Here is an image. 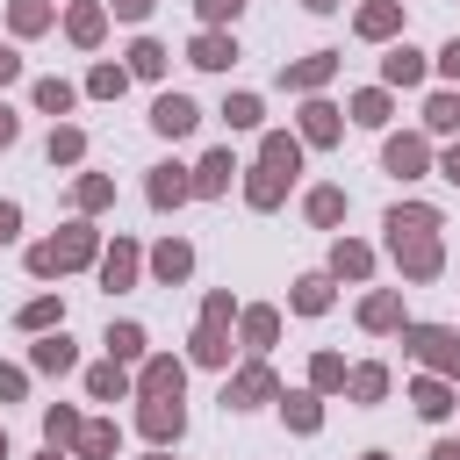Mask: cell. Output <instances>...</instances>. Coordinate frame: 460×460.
Instances as JSON below:
<instances>
[{"label":"cell","instance_id":"cell-49","mask_svg":"<svg viewBox=\"0 0 460 460\" xmlns=\"http://www.w3.org/2000/svg\"><path fill=\"white\" fill-rule=\"evenodd\" d=\"M14 237H22V208H14V201H0V244H14Z\"/></svg>","mask_w":460,"mask_h":460},{"label":"cell","instance_id":"cell-58","mask_svg":"<svg viewBox=\"0 0 460 460\" xmlns=\"http://www.w3.org/2000/svg\"><path fill=\"white\" fill-rule=\"evenodd\" d=\"M309 7H316V14H323V7H338V0H309Z\"/></svg>","mask_w":460,"mask_h":460},{"label":"cell","instance_id":"cell-3","mask_svg":"<svg viewBox=\"0 0 460 460\" xmlns=\"http://www.w3.org/2000/svg\"><path fill=\"white\" fill-rule=\"evenodd\" d=\"M137 431H144L151 446H180V431H187V410H180V395H144V410H137Z\"/></svg>","mask_w":460,"mask_h":460},{"label":"cell","instance_id":"cell-12","mask_svg":"<svg viewBox=\"0 0 460 460\" xmlns=\"http://www.w3.org/2000/svg\"><path fill=\"white\" fill-rule=\"evenodd\" d=\"M288 180H295V172H280V165H266V158H259V165H252V180H244V201H252V208H280Z\"/></svg>","mask_w":460,"mask_h":460},{"label":"cell","instance_id":"cell-10","mask_svg":"<svg viewBox=\"0 0 460 460\" xmlns=\"http://www.w3.org/2000/svg\"><path fill=\"white\" fill-rule=\"evenodd\" d=\"M180 388H187V367H180V359H165V352L144 359V374H137V402H144V395H180Z\"/></svg>","mask_w":460,"mask_h":460},{"label":"cell","instance_id":"cell-54","mask_svg":"<svg viewBox=\"0 0 460 460\" xmlns=\"http://www.w3.org/2000/svg\"><path fill=\"white\" fill-rule=\"evenodd\" d=\"M7 79H22V58H14L7 43H0V86H7Z\"/></svg>","mask_w":460,"mask_h":460},{"label":"cell","instance_id":"cell-40","mask_svg":"<svg viewBox=\"0 0 460 460\" xmlns=\"http://www.w3.org/2000/svg\"><path fill=\"white\" fill-rule=\"evenodd\" d=\"M79 158H86V137H79L72 122H58V129H50V165H79Z\"/></svg>","mask_w":460,"mask_h":460},{"label":"cell","instance_id":"cell-43","mask_svg":"<svg viewBox=\"0 0 460 460\" xmlns=\"http://www.w3.org/2000/svg\"><path fill=\"white\" fill-rule=\"evenodd\" d=\"M108 359H144V331L137 323H108Z\"/></svg>","mask_w":460,"mask_h":460},{"label":"cell","instance_id":"cell-2","mask_svg":"<svg viewBox=\"0 0 460 460\" xmlns=\"http://www.w3.org/2000/svg\"><path fill=\"white\" fill-rule=\"evenodd\" d=\"M402 345H410L424 367H438V374L460 381V331H446V323H402Z\"/></svg>","mask_w":460,"mask_h":460},{"label":"cell","instance_id":"cell-17","mask_svg":"<svg viewBox=\"0 0 460 460\" xmlns=\"http://www.w3.org/2000/svg\"><path fill=\"white\" fill-rule=\"evenodd\" d=\"M86 395H93V402H122V395H137V381L122 374V359H101V367L86 374Z\"/></svg>","mask_w":460,"mask_h":460},{"label":"cell","instance_id":"cell-31","mask_svg":"<svg viewBox=\"0 0 460 460\" xmlns=\"http://www.w3.org/2000/svg\"><path fill=\"white\" fill-rule=\"evenodd\" d=\"M79 431H86V424H79V410H65V402H58V410H43V438H50V446H65V453H72V446H79Z\"/></svg>","mask_w":460,"mask_h":460},{"label":"cell","instance_id":"cell-4","mask_svg":"<svg viewBox=\"0 0 460 460\" xmlns=\"http://www.w3.org/2000/svg\"><path fill=\"white\" fill-rule=\"evenodd\" d=\"M388 252H395V266H402L410 280H431V273L446 266V252H438V230H424V237H388Z\"/></svg>","mask_w":460,"mask_h":460},{"label":"cell","instance_id":"cell-47","mask_svg":"<svg viewBox=\"0 0 460 460\" xmlns=\"http://www.w3.org/2000/svg\"><path fill=\"white\" fill-rule=\"evenodd\" d=\"M22 388H29V374L22 367H0V402H22Z\"/></svg>","mask_w":460,"mask_h":460},{"label":"cell","instance_id":"cell-25","mask_svg":"<svg viewBox=\"0 0 460 460\" xmlns=\"http://www.w3.org/2000/svg\"><path fill=\"white\" fill-rule=\"evenodd\" d=\"M230 172H237V158H230V151H208V158L194 165V194H223Z\"/></svg>","mask_w":460,"mask_h":460},{"label":"cell","instance_id":"cell-53","mask_svg":"<svg viewBox=\"0 0 460 460\" xmlns=\"http://www.w3.org/2000/svg\"><path fill=\"white\" fill-rule=\"evenodd\" d=\"M14 137H22V122H14V108H7V101H0V151H7V144H14Z\"/></svg>","mask_w":460,"mask_h":460},{"label":"cell","instance_id":"cell-29","mask_svg":"<svg viewBox=\"0 0 460 460\" xmlns=\"http://www.w3.org/2000/svg\"><path fill=\"white\" fill-rule=\"evenodd\" d=\"M14 323H22V331H58V323H65V302H58V295H36V302H22Z\"/></svg>","mask_w":460,"mask_h":460},{"label":"cell","instance_id":"cell-22","mask_svg":"<svg viewBox=\"0 0 460 460\" xmlns=\"http://www.w3.org/2000/svg\"><path fill=\"white\" fill-rule=\"evenodd\" d=\"M302 137H309V144H338V137H345L338 108H331V101H309V108H302Z\"/></svg>","mask_w":460,"mask_h":460},{"label":"cell","instance_id":"cell-45","mask_svg":"<svg viewBox=\"0 0 460 460\" xmlns=\"http://www.w3.org/2000/svg\"><path fill=\"white\" fill-rule=\"evenodd\" d=\"M223 115H230V129H259V101H252V93H230Z\"/></svg>","mask_w":460,"mask_h":460},{"label":"cell","instance_id":"cell-35","mask_svg":"<svg viewBox=\"0 0 460 460\" xmlns=\"http://www.w3.org/2000/svg\"><path fill=\"white\" fill-rule=\"evenodd\" d=\"M273 338H280V309H244V345L266 352Z\"/></svg>","mask_w":460,"mask_h":460},{"label":"cell","instance_id":"cell-33","mask_svg":"<svg viewBox=\"0 0 460 460\" xmlns=\"http://www.w3.org/2000/svg\"><path fill=\"white\" fill-rule=\"evenodd\" d=\"M122 86H129V65H93L86 72V93L93 101H122Z\"/></svg>","mask_w":460,"mask_h":460},{"label":"cell","instance_id":"cell-32","mask_svg":"<svg viewBox=\"0 0 460 460\" xmlns=\"http://www.w3.org/2000/svg\"><path fill=\"white\" fill-rule=\"evenodd\" d=\"M424 129H431V137H453V129H460V93H431V101H424Z\"/></svg>","mask_w":460,"mask_h":460},{"label":"cell","instance_id":"cell-34","mask_svg":"<svg viewBox=\"0 0 460 460\" xmlns=\"http://www.w3.org/2000/svg\"><path fill=\"white\" fill-rule=\"evenodd\" d=\"M309 223H316V230L345 223V187H316V194H309Z\"/></svg>","mask_w":460,"mask_h":460},{"label":"cell","instance_id":"cell-42","mask_svg":"<svg viewBox=\"0 0 460 460\" xmlns=\"http://www.w3.org/2000/svg\"><path fill=\"white\" fill-rule=\"evenodd\" d=\"M72 101H79V93H72L65 79H36V108H43V115H72Z\"/></svg>","mask_w":460,"mask_h":460},{"label":"cell","instance_id":"cell-5","mask_svg":"<svg viewBox=\"0 0 460 460\" xmlns=\"http://www.w3.org/2000/svg\"><path fill=\"white\" fill-rule=\"evenodd\" d=\"M252 402H280V388H273V367H244V374H230L223 381V410H252Z\"/></svg>","mask_w":460,"mask_h":460},{"label":"cell","instance_id":"cell-7","mask_svg":"<svg viewBox=\"0 0 460 460\" xmlns=\"http://www.w3.org/2000/svg\"><path fill=\"white\" fill-rule=\"evenodd\" d=\"M194 122H201V108H194L187 93H158V101H151V129H158V137H187Z\"/></svg>","mask_w":460,"mask_h":460},{"label":"cell","instance_id":"cell-19","mask_svg":"<svg viewBox=\"0 0 460 460\" xmlns=\"http://www.w3.org/2000/svg\"><path fill=\"white\" fill-rule=\"evenodd\" d=\"M424 230H438V208H424V201H395L388 208V237H424Z\"/></svg>","mask_w":460,"mask_h":460},{"label":"cell","instance_id":"cell-13","mask_svg":"<svg viewBox=\"0 0 460 460\" xmlns=\"http://www.w3.org/2000/svg\"><path fill=\"white\" fill-rule=\"evenodd\" d=\"M151 273H158L165 288H180V280L194 273V244H187V237H165V244L151 252Z\"/></svg>","mask_w":460,"mask_h":460},{"label":"cell","instance_id":"cell-16","mask_svg":"<svg viewBox=\"0 0 460 460\" xmlns=\"http://www.w3.org/2000/svg\"><path fill=\"white\" fill-rule=\"evenodd\" d=\"M230 58H237V43H230L223 29H201V36L187 43V65H201V72H223Z\"/></svg>","mask_w":460,"mask_h":460},{"label":"cell","instance_id":"cell-30","mask_svg":"<svg viewBox=\"0 0 460 460\" xmlns=\"http://www.w3.org/2000/svg\"><path fill=\"white\" fill-rule=\"evenodd\" d=\"M187 352H194V367H223V359H230V338H223V323H201Z\"/></svg>","mask_w":460,"mask_h":460},{"label":"cell","instance_id":"cell-14","mask_svg":"<svg viewBox=\"0 0 460 460\" xmlns=\"http://www.w3.org/2000/svg\"><path fill=\"white\" fill-rule=\"evenodd\" d=\"M101 29H108V7H101V0H79V7L65 14V36H72L79 50H93V43H101Z\"/></svg>","mask_w":460,"mask_h":460},{"label":"cell","instance_id":"cell-51","mask_svg":"<svg viewBox=\"0 0 460 460\" xmlns=\"http://www.w3.org/2000/svg\"><path fill=\"white\" fill-rule=\"evenodd\" d=\"M438 72H446V79H453V86H460V36H453V43H446V50H438Z\"/></svg>","mask_w":460,"mask_h":460},{"label":"cell","instance_id":"cell-23","mask_svg":"<svg viewBox=\"0 0 460 460\" xmlns=\"http://www.w3.org/2000/svg\"><path fill=\"white\" fill-rule=\"evenodd\" d=\"M331 273H338V280H367V273H374V252L352 244V237H338V244H331Z\"/></svg>","mask_w":460,"mask_h":460},{"label":"cell","instance_id":"cell-8","mask_svg":"<svg viewBox=\"0 0 460 460\" xmlns=\"http://www.w3.org/2000/svg\"><path fill=\"white\" fill-rule=\"evenodd\" d=\"M381 165H388L395 180H417V172L431 165V144H424V137H388V144H381Z\"/></svg>","mask_w":460,"mask_h":460},{"label":"cell","instance_id":"cell-55","mask_svg":"<svg viewBox=\"0 0 460 460\" xmlns=\"http://www.w3.org/2000/svg\"><path fill=\"white\" fill-rule=\"evenodd\" d=\"M438 172H446V180H453V187H460V144H453V151H446V158H438Z\"/></svg>","mask_w":460,"mask_h":460},{"label":"cell","instance_id":"cell-48","mask_svg":"<svg viewBox=\"0 0 460 460\" xmlns=\"http://www.w3.org/2000/svg\"><path fill=\"white\" fill-rule=\"evenodd\" d=\"M194 7H201V22H237L244 0H194Z\"/></svg>","mask_w":460,"mask_h":460},{"label":"cell","instance_id":"cell-50","mask_svg":"<svg viewBox=\"0 0 460 460\" xmlns=\"http://www.w3.org/2000/svg\"><path fill=\"white\" fill-rule=\"evenodd\" d=\"M201 323H230V295H208L201 302Z\"/></svg>","mask_w":460,"mask_h":460},{"label":"cell","instance_id":"cell-36","mask_svg":"<svg viewBox=\"0 0 460 460\" xmlns=\"http://www.w3.org/2000/svg\"><path fill=\"white\" fill-rule=\"evenodd\" d=\"M345 388H352V402H381L388 395V367H352Z\"/></svg>","mask_w":460,"mask_h":460},{"label":"cell","instance_id":"cell-15","mask_svg":"<svg viewBox=\"0 0 460 460\" xmlns=\"http://www.w3.org/2000/svg\"><path fill=\"white\" fill-rule=\"evenodd\" d=\"M395 29H402V0H367V7H359V36H367V43H388Z\"/></svg>","mask_w":460,"mask_h":460},{"label":"cell","instance_id":"cell-38","mask_svg":"<svg viewBox=\"0 0 460 460\" xmlns=\"http://www.w3.org/2000/svg\"><path fill=\"white\" fill-rule=\"evenodd\" d=\"M115 438H122V431H115V424H86V431H79V446H72V453H79V460H115Z\"/></svg>","mask_w":460,"mask_h":460},{"label":"cell","instance_id":"cell-46","mask_svg":"<svg viewBox=\"0 0 460 460\" xmlns=\"http://www.w3.org/2000/svg\"><path fill=\"white\" fill-rule=\"evenodd\" d=\"M309 381H316V388H345V359H338V352H316Z\"/></svg>","mask_w":460,"mask_h":460},{"label":"cell","instance_id":"cell-52","mask_svg":"<svg viewBox=\"0 0 460 460\" xmlns=\"http://www.w3.org/2000/svg\"><path fill=\"white\" fill-rule=\"evenodd\" d=\"M108 7H115V14H122V22H144V14H151V7H158V0H108Z\"/></svg>","mask_w":460,"mask_h":460},{"label":"cell","instance_id":"cell-21","mask_svg":"<svg viewBox=\"0 0 460 460\" xmlns=\"http://www.w3.org/2000/svg\"><path fill=\"white\" fill-rule=\"evenodd\" d=\"M359 323H367V331H402V295H395V288L367 295V302H359Z\"/></svg>","mask_w":460,"mask_h":460},{"label":"cell","instance_id":"cell-9","mask_svg":"<svg viewBox=\"0 0 460 460\" xmlns=\"http://www.w3.org/2000/svg\"><path fill=\"white\" fill-rule=\"evenodd\" d=\"M29 359H36V374H72V367H79V345H72V338H65V323H58V331H43V338H36V352H29Z\"/></svg>","mask_w":460,"mask_h":460},{"label":"cell","instance_id":"cell-11","mask_svg":"<svg viewBox=\"0 0 460 460\" xmlns=\"http://www.w3.org/2000/svg\"><path fill=\"white\" fill-rule=\"evenodd\" d=\"M151 208H180L187 194H194V172H180V165H151Z\"/></svg>","mask_w":460,"mask_h":460},{"label":"cell","instance_id":"cell-57","mask_svg":"<svg viewBox=\"0 0 460 460\" xmlns=\"http://www.w3.org/2000/svg\"><path fill=\"white\" fill-rule=\"evenodd\" d=\"M36 460H72V453H65V446H43V453H36Z\"/></svg>","mask_w":460,"mask_h":460},{"label":"cell","instance_id":"cell-44","mask_svg":"<svg viewBox=\"0 0 460 460\" xmlns=\"http://www.w3.org/2000/svg\"><path fill=\"white\" fill-rule=\"evenodd\" d=\"M72 201H79V208H108V201H115V180H101V172H86V180L72 187Z\"/></svg>","mask_w":460,"mask_h":460},{"label":"cell","instance_id":"cell-59","mask_svg":"<svg viewBox=\"0 0 460 460\" xmlns=\"http://www.w3.org/2000/svg\"><path fill=\"white\" fill-rule=\"evenodd\" d=\"M359 460H388V453H359Z\"/></svg>","mask_w":460,"mask_h":460},{"label":"cell","instance_id":"cell-28","mask_svg":"<svg viewBox=\"0 0 460 460\" xmlns=\"http://www.w3.org/2000/svg\"><path fill=\"white\" fill-rule=\"evenodd\" d=\"M259 158H266V165H280V172H302V144H295L288 129H266V144H259Z\"/></svg>","mask_w":460,"mask_h":460},{"label":"cell","instance_id":"cell-27","mask_svg":"<svg viewBox=\"0 0 460 460\" xmlns=\"http://www.w3.org/2000/svg\"><path fill=\"white\" fill-rule=\"evenodd\" d=\"M410 402H417V417H431V424L453 417V388H446V381H410Z\"/></svg>","mask_w":460,"mask_h":460},{"label":"cell","instance_id":"cell-6","mask_svg":"<svg viewBox=\"0 0 460 460\" xmlns=\"http://www.w3.org/2000/svg\"><path fill=\"white\" fill-rule=\"evenodd\" d=\"M331 72H338V50H309V58H295V65H280V86H295V93H316Z\"/></svg>","mask_w":460,"mask_h":460},{"label":"cell","instance_id":"cell-1","mask_svg":"<svg viewBox=\"0 0 460 460\" xmlns=\"http://www.w3.org/2000/svg\"><path fill=\"white\" fill-rule=\"evenodd\" d=\"M93 252H101L93 223H65L50 244H29V273H36V280H50V273H72V266H86Z\"/></svg>","mask_w":460,"mask_h":460},{"label":"cell","instance_id":"cell-20","mask_svg":"<svg viewBox=\"0 0 460 460\" xmlns=\"http://www.w3.org/2000/svg\"><path fill=\"white\" fill-rule=\"evenodd\" d=\"M129 280H137V244L115 237V244L101 252V288H129Z\"/></svg>","mask_w":460,"mask_h":460},{"label":"cell","instance_id":"cell-56","mask_svg":"<svg viewBox=\"0 0 460 460\" xmlns=\"http://www.w3.org/2000/svg\"><path fill=\"white\" fill-rule=\"evenodd\" d=\"M431 460H460V438H438V446H431Z\"/></svg>","mask_w":460,"mask_h":460},{"label":"cell","instance_id":"cell-24","mask_svg":"<svg viewBox=\"0 0 460 460\" xmlns=\"http://www.w3.org/2000/svg\"><path fill=\"white\" fill-rule=\"evenodd\" d=\"M165 58H172L165 43H151V36H137V43H129V79H165Z\"/></svg>","mask_w":460,"mask_h":460},{"label":"cell","instance_id":"cell-26","mask_svg":"<svg viewBox=\"0 0 460 460\" xmlns=\"http://www.w3.org/2000/svg\"><path fill=\"white\" fill-rule=\"evenodd\" d=\"M288 302H295V309H302V316H323V309H331V273H302V280H295V295H288Z\"/></svg>","mask_w":460,"mask_h":460},{"label":"cell","instance_id":"cell-37","mask_svg":"<svg viewBox=\"0 0 460 460\" xmlns=\"http://www.w3.org/2000/svg\"><path fill=\"white\" fill-rule=\"evenodd\" d=\"M280 410H288V424H295V431H316V424H323V410H316V388H295V395H280Z\"/></svg>","mask_w":460,"mask_h":460},{"label":"cell","instance_id":"cell-18","mask_svg":"<svg viewBox=\"0 0 460 460\" xmlns=\"http://www.w3.org/2000/svg\"><path fill=\"white\" fill-rule=\"evenodd\" d=\"M381 79H388V86H424V50L395 43V50L381 58Z\"/></svg>","mask_w":460,"mask_h":460},{"label":"cell","instance_id":"cell-61","mask_svg":"<svg viewBox=\"0 0 460 460\" xmlns=\"http://www.w3.org/2000/svg\"><path fill=\"white\" fill-rule=\"evenodd\" d=\"M0 460H7V431H0Z\"/></svg>","mask_w":460,"mask_h":460},{"label":"cell","instance_id":"cell-39","mask_svg":"<svg viewBox=\"0 0 460 460\" xmlns=\"http://www.w3.org/2000/svg\"><path fill=\"white\" fill-rule=\"evenodd\" d=\"M352 122H359V129H381V122H388V93H381V86L352 93Z\"/></svg>","mask_w":460,"mask_h":460},{"label":"cell","instance_id":"cell-60","mask_svg":"<svg viewBox=\"0 0 460 460\" xmlns=\"http://www.w3.org/2000/svg\"><path fill=\"white\" fill-rule=\"evenodd\" d=\"M151 460H172V453H165V446H158V453H151Z\"/></svg>","mask_w":460,"mask_h":460},{"label":"cell","instance_id":"cell-41","mask_svg":"<svg viewBox=\"0 0 460 460\" xmlns=\"http://www.w3.org/2000/svg\"><path fill=\"white\" fill-rule=\"evenodd\" d=\"M7 22H14V36H36V29H50V0H14Z\"/></svg>","mask_w":460,"mask_h":460}]
</instances>
